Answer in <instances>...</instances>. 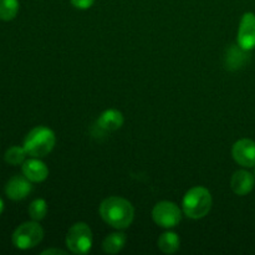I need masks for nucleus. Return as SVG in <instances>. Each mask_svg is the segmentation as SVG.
<instances>
[{"label":"nucleus","mask_w":255,"mask_h":255,"mask_svg":"<svg viewBox=\"0 0 255 255\" xmlns=\"http://www.w3.org/2000/svg\"><path fill=\"white\" fill-rule=\"evenodd\" d=\"M31 181L25 176H14L7 181L5 186V193L11 201H21L25 199L31 192Z\"/></svg>","instance_id":"9"},{"label":"nucleus","mask_w":255,"mask_h":255,"mask_svg":"<svg viewBox=\"0 0 255 255\" xmlns=\"http://www.w3.org/2000/svg\"><path fill=\"white\" fill-rule=\"evenodd\" d=\"M157 246L164 254H174L179 249V237L173 232H166L158 238Z\"/></svg>","instance_id":"15"},{"label":"nucleus","mask_w":255,"mask_h":255,"mask_svg":"<svg viewBox=\"0 0 255 255\" xmlns=\"http://www.w3.org/2000/svg\"><path fill=\"white\" fill-rule=\"evenodd\" d=\"M47 213V204L45 199H35L29 206V216L31 217L32 221H42L46 217Z\"/></svg>","instance_id":"18"},{"label":"nucleus","mask_w":255,"mask_h":255,"mask_svg":"<svg viewBox=\"0 0 255 255\" xmlns=\"http://www.w3.org/2000/svg\"><path fill=\"white\" fill-rule=\"evenodd\" d=\"M238 45L251 51L255 47V14L246 12L241 20L238 30Z\"/></svg>","instance_id":"7"},{"label":"nucleus","mask_w":255,"mask_h":255,"mask_svg":"<svg viewBox=\"0 0 255 255\" xmlns=\"http://www.w3.org/2000/svg\"><path fill=\"white\" fill-rule=\"evenodd\" d=\"M42 238H44V229L36 221H32L17 227L12 233L11 241L15 248L20 251H27L39 246Z\"/></svg>","instance_id":"4"},{"label":"nucleus","mask_w":255,"mask_h":255,"mask_svg":"<svg viewBox=\"0 0 255 255\" xmlns=\"http://www.w3.org/2000/svg\"><path fill=\"white\" fill-rule=\"evenodd\" d=\"M2 211H4V202H2V199L0 198V214L2 213Z\"/></svg>","instance_id":"21"},{"label":"nucleus","mask_w":255,"mask_h":255,"mask_svg":"<svg viewBox=\"0 0 255 255\" xmlns=\"http://www.w3.org/2000/svg\"><path fill=\"white\" fill-rule=\"evenodd\" d=\"M127 237L124 233H112L105 238L104 243H102V248L104 252L107 254H116L124 249L126 246Z\"/></svg>","instance_id":"13"},{"label":"nucleus","mask_w":255,"mask_h":255,"mask_svg":"<svg viewBox=\"0 0 255 255\" xmlns=\"http://www.w3.org/2000/svg\"><path fill=\"white\" fill-rule=\"evenodd\" d=\"M26 156L27 153L24 147L12 146L5 153V161L11 166H19V164L24 163Z\"/></svg>","instance_id":"17"},{"label":"nucleus","mask_w":255,"mask_h":255,"mask_svg":"<svg viewBox=\"0 0 255 255\" xmlns=\"http://www.w3.org/2000/svg\"><path fill=\"white\" fill-rule=\"evenodd\" d=\"M52 255V254H55V255H59V254H61V255H65L66 254V252L65 251H61V249H57V248H51V249H46V251H44V252H41V255Z\"/></svg>","instance_id":"20"},{"label":"nucleus","mask_w":255,"mask_h":255,"mask_svg":"<svg viewBox=\"0 0 255 255\" xmlns=\"http://www.w3.org/2000/svg\"><path fill=\"white\" fill-rule=\"evenodd\" d=\"M92 232L90 227L84 222H79L71 226L66 234V246L74 254H87L91 251Z\"/></svg>","instance_id":"5"},{"label":"nucleus","mask_w":255,"mask_h":255,"mask_svg":"<svg viewBox=\"0 0 255 255\" xmlns=\"http://www.w3.org/2000/svg\"><path fill=\"white\" fill-rule=\"evenodd\" d=\"M152 218L154 223L162 228H173L178 226L182 219L181 209L173 202L163 201L154 206L152 211Z\"/></svg>","instance_id":"6"},{"label":"nucleus","mask_w":255,"mask_h":255,"mask_svg":"<svg viewBox=\"0 0 255 255\" xmlns=\"http://www.w3.org/2000/svg\"><path fill=\"white\" fill-rule=\"evenodd\" d=\"M70 1H71V4L74 5L76 9L86 10V9H90V7L94 5L95 0H70Z\"/></svg>","instance_id":"19"},{"label":"nucleus","mask_w":255,"mask_h":255,"mask_svg":"<svg viewBox=\"0 0 255 255\" xmlns=\"http://www.w3.org/2000/svg\"><path fill=\"white\" fill-rule=\"evenodd\" d=\"M234 161L243 167H255V142L243 138L237 141L232 148Z\"/></svg>","instance_id":"8"},{"label":"nucleus","mask_w":255,"mask_h":255,"mask_svg":"<svg viewBox=\"0 0 255 255\" xmlns=\"http://www.w3.org/2000/svg\"><path fill=\"white\" fill-rule=\"evenodd\" d=\"M124 125V115L119 110L110 109L101 114L97 120V126L105 132H114L121 128Z\"/></svg>","instance_id":"12"},{"label":"nucleus","mask_w":255,"mask_h":255,"mask_svg":"<svg viewBox=\"0 0 255 255\" xmlns=\"http://www.w3.org/2000/svg\"><path fill=\"white\" fill-rule=\"evenodd\" d=\"M56 143V136L49 127L37 126L26 134L22 147L31 157L41 158L47 156L54 149Z\"/></svg>","instance_id":"2"},{"label":"nucleus","mask_w":255,"mask_h":255,"mask_svg":"<svg viewBox=\"0 0 255 255\" xmlns=\"http://www.w3.org/2000/svg\"><path fill=\"white\" fill-rule=\"evenodd\" d=\"M247 50L242 49L241 46H232L231 49L228 50L226 56V65L227 69L229 70H237L239 67L243 66L247 61Z\"/></svg>","instance_id":"14"},{"label":"nucleus","mask_w":255,"mask_h":255,"mask_svg":"<svg viewBox=\"0 0 255 255\" xmlns=\"http://www.w3.org/2000/svg\"><path fill=\"white\" fill-rule=\"evenodd\" d=\"M211 192L204 187H193L183 198V212L188 218L201 219L209 213L212 208Z\"/></svg>","instance_id":"3"},{"label":"nucleus","mask_w":255,"mask_h":255,"mask_svg":"<svg viewBox=\"0 0 255 255\" xmlns=\"http://www.w3.org/2000/svg\"><path fill=\"white\" fill-rule=\"evenodd\" d=\"M19 11V0H0V19L10 21Z\"/></svg>","instance_id":"16"},{"label":"nucleus","mask_w":255,"mask_h":255,"mask_svg":"<svg viewBox=\"0 0 255 255\" xmlns=\"http://www.w3.org/2000/svg\"><path fill=\"white\" fill-rule=\"evenodd\" d=\"M21 169L22 174L34 183L44 182L49 176V169H47L46 164L40 161V159H37L36 157H32L31 159H26L22 163Z\"/></svg>","instance_id":"10"},{"label":"nucleus","mask_w":255,"mask_h":255,"mask_svg":"<svg viewBox=\"0 0 255 255\" xmlns=\"http://www.w3.org/2000/svg\"><path fill=\"white\" fill-rule=\"evenodd\" d=\"M100 216L109 226L116 229H126L134 218L133 206L121 197H109L100 206Z\"/></svg>","instance_id":"1"},{"label":"nucleus","mask_w":255,"mask_h":255,"mask_svg":"<svg viewBox=\"0 0 255 255\" xmlns=\"http://www.w3.org/2000/svg\"><path fill=\"white\" fill-rule=\"evenodd\" d=\"M254 177H255V167H254Z\"/></svg>","instance_id":"22"},{"label":"nucleus","mask_w":255,"mask_h":255,"mask_svg":"<svg viewBox=\"0 0 255 255\" xmlns=\"http://www.w3.org/2000/svg\"><path fill=\"white\" fill-rule=\"evenodd\" d=\"M255 177L251 172L248 171H237L233 174L231 181V187L233 192L238 196H246V194L251 193L254 188Z\"/></svg>","instance_id":"11"}]
</instances>
